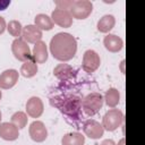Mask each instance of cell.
<instances>
[{
  "label": "cell",
  "instance_id": "6da1fadb",
  "mask_svg": "<svg viewBox=\"0 0 145 145\" xmlns=\"http://www.w3.org/2000/svg\"><path fill=\"white\" fill-rule=\"evenodd\" d=\"M52 106H56L66 117V120L75 126H78L83 118L82 99L75 94H60L50 99Z\"/></svg>",
  "mask_w": 145,
  "mask_h": 145
},
{
  "label": "cell",
  "instance_id": "7a4b0ae2",
  "mask_svg": "<svg viewBox=\"0 0 145 145\" xmlns=\"http://www.w3.org/2000/svg\"><path fill=\"white\" fill-rule=\"evenodd\" d=\"M50 51L54 59L68 61L72 59L77 52V41L69 33H57L50 41Z\"/></svg>",
  "mask_w": 145,
  "mask_h": 145
},
{
  "label": "cell",
  "instance_id": "3957f363",
  "mask_svg": "<svg viewBox=\"0 0 145 145\" xmlns=\"http://www.w3.org/2000/svg\"><path fill=\"white\" fill-rule=\"evenodd\" d=\"M103 101L104 99L100 93L97 92L89 93L82 100V110L87 117H92L101 110L103 105Z\"/></svg>",
  "mask_w": 145,
  "mask_h": 145
},
{
  "label": "cell",
  "instance_id": "277c9868",
  "mask_svg": "<svg viewBox=\"0 0 145 145\" xmlns=\"http://www.w3.org/2000/svg\"><path fill=\"white\" fill-rule=\"evenodd\" d=\"M122 121H123L122 112L119 109L112 108L104 114V117L102 119V127H103V129H105L108 131H113L118 127H120Z\"/></svg>",
  "mask_w": 145,
  "mask_h": 145
},
{
  "label": "cell",
  "instance_id": "5b68a950",
  "mask_svg": "<svg viewBox=\"0 0 145 145\" xmlns=\"http://www.w3.org/2000/svg\"><path fill=\"white\" fill-rule=\"evenodd\" d=\"M11 51L15 58L19 61H28L33 59V56L31 53V49L27 45V43L22 39H15L11 44Z\"/></svg>",
  "mask_w": 145,
  "mask_h": 145
},
{
  "label": "cell",
  "instance_id": "8992f818",
  "mask_svg": "<svg viewBox=\"0 0 145 145\" xmlns=\"http://www.w3.org/2000/svg\"><path fill=\"white\" fill-rule=\"evenodd\" d=\"M93 10V5L88 0H77L74 1L70 7V15L77 19L87 18Z\"/></svg>",
  "mask_w": 145,
  "mask_h": 145
},
{
  "label": "cell",
  "instance_id": "52a82bcc",
  "mask_svg": "<svg viewBox=\"0 0 145 145\" xmlns=\"http://www.w3.org/2000/svg\"><path fill=\"white\" fill-rule=\"evenodd\" d=\"M100 56L94 50H86L83 56V69L86 72H94L100 67Z\"/></svg>",
  "mask_w": 145,
  "mask_h": 145
},
{
  "label": "cell",
  "instance_id": "ba28073f",
  "mask_svg": "<svg viewBox=\"0 0 145 145\" xmlns=\"http://www.w3.org/2000/svg\"><path fill=\"white\" fill-rule=\"evenodd\" d=\"M83 130H84V134L92 139H97V138L102 137L103 133H104L102 125L99 121L93 120V119H88V120L84 121Z\"/></svg>",
  "mask_w": 145,
  "mask_h": 145
},
{
  "label": "cell",
  "instance_id": "9c48e42d",
  "mask_svg": "<svg viewBox=\"0 0 145 145\" xmlns=\"http://www.w3.org/2000/svg\"><path fill=\"white\" fill-rule=\"evenodd\" d=\"M29 136L31 138L36 142V143H41V142H44L48 137V130H46V127L45 125L42 122V121H33L31 125H29Z\"/></svg>",
  "mask_w": 145,
  "mask_h": 145
},
{
  "label": "cell",
  "instance_id": "30bf717a",
  "mask_svg": "<svg viewBox=\"0 0 145 145\" xmlns=\"http://www.w3.org/2000/svg\"><path fill=\"white\" fill-rule=\"evenodd\" d=\"M18 71L16 69H7L0 75V88L9 89L18 82Z\"/></svg>",
  "mask_w": 145,
  "mask_h": 145
},
{
  "label": "cell",
  "instance_id": "8fae6325",
  "mask_svg": "<svg viewBox=\"0 0 145 145\" xmlns=\"http://www.w3.org/2000/svg\"><path fill=\"white\" fill-rule=\"evenodd\" d=\"M52 22L56 23L57 25L61 27H70L72 24V17L68 10H62V9H54L52 11Z\"/></svg>",
  "mask_w": 145,
  "mask_h": 145
},
{
  "label": "cell",
  "instance_id": "7c38bea8",
  "mask_svg": "<svg viewBox=\"0 0 145 145\" xmlns=\"http://www.w3.org/2000/svg\"><path fill=\"white\" fill-rule=\"evenodd\" d=\"M44 110L43 102L37 96H32L29 100H27L26 103V112L32 118H39Z\"/></svg>",
  "mask_w": 145,
  "mask_h": 145
},
{
  "label": "cell",
  "instance_id": "4fadbf2b",
  "mask_svg": "<svg viewBox=\"0 0 145 145\" xmlns=\"http://www.w3.org/2000/svg\"><path fill=\"white\" fill-rule=\"evenodd\" d=\"M22 39L28 43H36L42 39V31L35 25H27L23 28Z\"/></svg>",
  "mask_w": 145,
  "mask_h": 145
},
{
  "label": "cell",
  "instance_id": "5bb4252c",
  "mask_svg": "<svg viewBox=\"0 0 145 145\" xmlns=\"http://www.w3.org/2000/svg\"><path fill=\"white\" fill-rule=\"evenodd\" d=\"M19 136L18 128L11 122L0 123V137L5 140H15Z\"/></svg>",
  "mask_w": 145,
  "mask_h": 145
},
{
  "label": "cell",
  "instance_id": "9a60e30c",
  "mask_svg": "<svg viewBox=\"0 0 145 145\" xmlns=\"http://www.w3.org/2000/svg\"><path fill=\"white\" fill-rule=\"evenodd\" d=\"M75 72H76L75 69H74L71 66L67 65V63H60V65H58V66L53 69L54 76H56L58 79H60L61 82H66V80L71 79V78L74 77Z\"/></svg>",
  "mask_w": 145,
  "mask_h": 145
},
{
  "label": "cell",
  "instance_id": "2e32d148",
  "mask_svg": "<svg viewBox=\"0 0 145 145\" xmlns=\"http://www.w3.org/2000/svg\"><path fill=\"white\" fill-rule=\"evenodd\" d=\"M103 44H104L105 49L109 50L110 52H118L122 49L123 42H122L121 37L117 36L114 34H108L103 40Z\"/></svg>",
  "mask_w": 145,
  "mask_h": 145
},
{
  "label": "cell",
  "instance_id": "e0dca14e",
  "mask_svg": "<svg viewBox=\"0 0 145 145\" xmlns=\"http://www.w3.org/2000/svg\"><path fill=\"white\" fill-rule=\"evenodd\" d=\"M33 60L36 63H44L48 60V49L46 44L43 41H39L35 43L33 49Z\"/></svg>",
  "mask_w": 145,
  "mask_h": 145
},
{
  "label": "cell",
  "instance_id": "ac0fdd59",
  "mask_svg": "<svg viewBox=\"0 0 145 145\" xmlns=\"http://www.w3.org/2000/svg\"><path fill=\"white\" fill-rule=\"evenodd\" d=\"M62 145H83L85 143V137L80 133H68L61 139Z\"/></svg>",
  "mask_w": 145,
  "mask_h": 145
},
{
  "label": "cell",
  "instance_id": "d6986e66",
  "mask_svg": "<svg viewBox=\"0 0 145 145\" xmlns=\"http://www.w3.org/2000/svg\"><path fill=\"white\" fill-rule=\"evenodd\" d=\"M114 24H116V19L112 15H104L97 22V29L101 33H108L113 28Z\"/></svg>",
  "mask_w": 145,
  "mask_h": 145
},
{
  "label": "cell",
  "instance_id": "ffe728a7",
  "mask_svg": "<svg viewBox=\"0 0 145 145\" xmlns=\"http://www.w3.org/2000/svg\"><path fill=\"white\" fill-rule=\"evenodd\" d=\"M35 26L39 27L41 31L44 29V31H50L53 28V22L52 19L45 15V14H39L35 16Z\"/></svg>",
  "mask_w": 145,
  "mask_h": 145
},
{
  "label": "cell",
  "instance_id": "44dd1931",
  "mask_svg": "<svg viewBox=\"0 0 145 145\" xmlns=\"http://www.w3.org/2000/svg\"><path fill=\"white\" fill-rule=\"evenodd\" d=\"M36 72H37V65L33 59L25 61L20 67V74L26 78L33 77L34 75H36Z\"/></svg>",
  "mask_w": 145,
  "mask_h": 145
},
{
  "label": "cell",
  "instance_id": "7402d4cb",
  "mask_svg": "<svg viewBox=\"0 0 145 145\" xmlns=\"http://www.w3.org/2000/svg\"><path fill=\"white\" fill-rule=\"evenodd\" d=\"M104 100H105V103L108 104V106L110 108H114L119 101H120V94H119V91L116 89V88H109L106 92H105V96H104Z\"/></svg>",
  "mask_w": 145,
  "mask_h": 145
},
{
  "label": "cell",
  "instance_id": "603a6c76",
  "mask_svg": "<svg viewBox=\"0 0 145 145\" xmlns=\"http://www.w3.org/2000/svg\"><path fill=\"white\" fill-rule=\"evenodd\" d=\"M11 123H14L18 129H22L27 125V116L22 111L15 112L11 116Z\"/></svg>",
  "mask_w": 145,
  "mask_h": 145
},
{
  "label": "cell",
  "instance_id": "cb8c5ba5",
  "mask_svg": "<svg viewBox=\"0 0 145 145\" xmlns=\"http://www.w3.org/2000/svg\"><path fill=\"white\" fill-rule=\"evenodd\" d=\"M7 29H8L9 34L15 36L16 39H19V36H22L23 27H22V24L18 20H10L8 26H7Z\"/></svg>",
  "mask_w": 145,
  "mask_h": 145
},
{
  "label": "cell",
  "instance_id": "d4e9b609",
  "mask_svg": "<svg viewBox=\"0 0 145 145\" xmlns=\"http://www.w3.org/2000/svg\"><path fill=\"white\" fill-rule=\"evenodd\" d=\"M74 1H56V6L58 7V9H62V10H70V7L72 5Z\"/></svg>",
  "mask_w": 145,
  "mask_h": 145
},
{
  "label": "cell",
  "instance_id": "484cf974",
  "mask_svg": "<svg viewBox=\"0 0 145 145\" xmlns=\"http://www.w3.org/2000/svg\"><path fill=\"white\" fill-rule=\"evenodd\" d=\"M9 5H10V0H0V10L7 9Z\"/></svg>",
  "mask_w": 145,
  "mask_h": 145
},
{
  "label": "cell",
  "instance_id": "4316f807",
  "mask_svg": "<svg viewBox=\"0 0 145 145\" xmlns=\"http://www.w3.org/2000/svg\"><path fill=\"white\" fill-rule=\"evenodd\" d=\"M6 29V22H5V18L0 16V34H2Z\"/></svg>",
  "mask_w": 145,
  "mask_h": 145
},
{
  "label": "cell",
  "instance_id": "83f0119b",
  "mask_svg": "<svg viewBox=\"0 0 145 145\" xmlns=\"http://www.w3.org/2000/svg\"><path fill=\"white\" fill-rule=\"evenodd\" d=\"M100 145H116V143L112 139H104V140L101 142Z\"/></svg>",
  "mask_w": 145,
  "mask_h": 145
},
{
  "label": "cell",
  "instance_id": "f1b7e54d",
  "mask_svg": "<svg viewBox=\"0 0 145 145\" xmlns=\"http://www.w3.org/2000/svg\"><path fill=\"white\" fill-rule=\"evenodd\" d=\"M123 143H125V140H123V139H121V140H120V143H119V145H123Z\"/></svg>",
  "mask_w": 145,
  "mask_h": 145
},
{
  "label": "cell",
  "instance_id": "f546056e",
  "mask_svg": "<svg viewBox=\"0 0 145 145\" xmlns=\"http://www.w3.org/2000/svg\"><path fill=\"white\" fill-rule=\"evenodd\" d=\"M1 96H2V94H1V91H0V100H1Z\"/></svg>",
  "mask_w": 145,
  "mask_h": 145
},
{
  "label": "cell",
  "instance_id": "4dcf8cb0",
  "mask_svg": "<svg viewBox=\"0 0 145 145\" xmlns=\"http://www.w3.org/2000/svg\"><path fill=\"white\" fill-rule=\"evenodd\" d=\"M0 121H1V111H0Z\"/></svg>",
  "mask_w": 145,
  "mask_h": 145
}]
</instances>
